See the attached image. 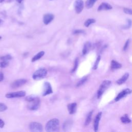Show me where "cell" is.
<instances>
[{"mask_svg": "<svg viewBox=\"0 0 132 132\" xmlns=\"http://www.w3.org/2000/svg\"><path fill=\"white\" fill-rule=\"evenodd\" d=\"M131 26V21L130 19H127L126 20V24L125 25H124L123 27V28L125 29H129Z\"/></svg>", "mask_w": 132, "mask_h": 132, "instance_id": "obj_28", "label": "cell"}, {"mask_svg": "<svg viewBox=\"0 0 132 132\" xmlns=\"http://www.w3.org/2000/svg\"><path fill=\"white\" fill-rule=\"evenodd\" d=\"M2 39V37L0 36V39Z\"/></svg>", "mask_w": 132, "mask_h": 132, "instance_id": "obj_39", "label": "cell"}, {"mask_svg": "<svg viewBox=\"0 0 132 132\" xmlns=\"http://www.w3.org/2000/svg\"><path fill=\"white\" fill-rule=\"evenodd\" d=\"M102 112H99L96 114L94 121V124H93V129L94 131H97L98 129V126H99V123L101 120V119L102 118Z\"/></svg>", "mask_w": 132, "mask_h": 132, "instance_id": "obj_11", "label": "cell"}, {"mask_svg": "<svg viewBox=\"0 0 132 132\" xmlns=\"http://www.w3.org/2000/svg\"><path fill=\"white\" fill-rule=\"evenodd\" d=\"M67 108L70 114H74V113H75L77 109V103L75 102L70 103L68 105Z\"/></svg>", "mask_w": 132, "mask_h": 132, "instance_id": "obj_15", "label": "cell"}, {"mask_svg": "<svg viewBox=\"0 0 132 132\" xmlns=\"http://www.w3.org/2000/svg\"><path fill=\"white\" fill-rule=\"evenodd\" d=\"M50 1H53V0H50Z\"/></svg>", "mask_w": 132, "mask_h": 132, "instance_id": "obj_40", "label": "cell"}, {"mask_svg": "<svg viewBox=\"0 0 132 132\" xmlns=\"http://www.w3.org/2000/svg\"><path fill=\"white\" fill-rule=\"evenodd\" d=\"M7 109V106L5 104L2 103H0V112H3L5 111Z\"/></svg>", "mask_w": 132, "mask_h": 132, "instance_id": "obj_32", "label": "cell"}, {"mask_svg": "<svg viewBox=\"0 0 132 132\" xmlns=\"http://www.w3.org/2000/svg\"><path fill=\"white\" fill-rule=\"evenodd\" d=\"M129 43H130V39H128L126 41V42H125V44L123 46V51H126L127 50V49L128 48V46H129Z\"/></svg>", "mask_w": 132, "mask_h": 132, "instance_id": "obj_30", "label": "cell"}, {"mask_svg": "<svg viewBox=\"0 0 132 132\" xmlns=\"http://www.w3.org/2000/svg\"><path fill=\"white\" fill-rule=\"evenodd\" d=\"M122 65L121 63L118 62L117 61L114 60H112L111 61V69L112 70H115L117 69H119L122 67Z\"/></svg>", "mask_w": 132, "mask_h": 132, "instance_id": "obj_16", "label": "cell"}, {"mask_svg": "<svg viewBox=\"0 0 132 132\" xmlns=\"http://www.w3.org/2000/svg\"><path fill=\"white\" fill-rule=\"evenodd\" d=\"M3 21L0 19V26L3 24Z\"/></svg>", "mask_w": 132, "mask_h": 132, "instance_id": "obj_37", "label": "cell"}, {"mask_svg": "<svg viewBox=\"0 0 132 132\" xmlns=\"http://www.w3.org/2000/svg\"><path fill=\"white\" fill-rule=\"evenodd\" d=\"M59 128V121L58 119L54 118L48 121L45 125V130L48 132L57 131Z\"/></svg>", "mask_w": 132, "mask_h": 132, "instance_id": "obj_1", "label": "cell"}, {"mask_svg": "<svg viewBox=\"0 0 132 132\" xmlns=\"http://www.w3.org/2000/svg\"><path fill=\"white\" fill-rule=\"evenodd\" d=\"M45 52L44 51H40V52L38 53L35 56H34L31 59L32 62H35L36 61L40 59L44 55Z\"/></svg>", "mask_w": 132, "mask_h": 132, "instance_id": "obj_20", "label": "cell"}, {"mask_svg": "<svg viewBox=\"0 0 132 132\" xmlns=\"http://www.w3.org/2000/svg\"><path fill=\"white\" fill-rule=\"evenodd\" d=\"M129 73L126 72L124 73V75L121 78H120L116 81L117 84H118V85H122L125 82V81L128 79V78H129Z\"/></svg>", "mask_w": 132, "mask_h": 132, "instance_id": "obj_14", "label": "cell"}, {"mask_svg": "<svg viewBox=\"0 0 132 132\" xmlns=\"http://www.w3.org/2000/svg\"><path fill=\"white\" fill-rule=\"evenodd\" d=\"M111 84V81L109 80H104L102 81L97 91V97L98 99L101 97L105 91L110 86Z\"/></svg>", "mask_w": 132, "mask_h": 132, "instance_id": "obj_2", "label": "cell"}, {"mask_svg": "<svg viewBox=\"0 0 132 132\" xmlns=\"http://www.w3.org/2000/svg\"><path fill=\"white\" fill-rule=\"evenodd\" d=\"M54 19V14L52 13H46L43 15V22L45 25L50 24Z\"/></svg>", "mask_w": 132, "mask_h": 132, "instance_id": "obj_13", "label": "cell"}, {"mask_svg": "<svg viewBox=\"0 0 132 132\" xmlns=\"http://www.w3.org/2000/svg\"><path fill=\"white\" fill-rule=\"evenodd\" d=\"M74 6L76 13L77 14L80 13L84 8L83 0H75Z\"/></svg>", "mask_w": 132, "mask_h": 132, "instance_id": "obj_7", "label": "cell"}, {"mask_svg": "<svg viewBox=\"0 0 132 132\" xmlns=\"http://www.w3.org/2000/svg\"><path fill=\"white\" fill-rule=\"evenodd\" d=\"M78 63H79V59L78 58H76L75 59V61H74V67H73V68L71 70V72L72 73H73L74 72L76 71V70H77V68H78Z\"/></svg>", "mask_w": 132, "mask_h": 132, "instance_id": "obj_26", "label": "cell"}, {"mask_svg": "<svg viewBox=\"0 0 132 132\" xmlns=\"http://www.w3.org/2000/svg\"><path fill=\"white\" fill-rule=\"evenodd\" d=\"M5 0H0V3H3L4 1Z\"/></svg>", "mask_w": 132, "mask_h": 132, "instance_id": "obj_38", "label": "cell"}, {"mask_svg": "<svg viewBox=\"0 0 132 132\" xmlns=\"http://www.w3.org/2000/svg\"><path fill=\"white\" fill-rule=\"evenodd\" d=\"M47 72L46 69L43 68H41L34 73L32 75V78L34 80L41 79L46 76Z\"/></svg>", "mask_w": 132, "mask_h": 132, "instance_id": "obj_3", "label": "cell"}, {"mask_svg": "<svg viewBox=\"0 0 132 132\" xmlns=\"http://www.w3.org/2000/svg\"><path fill=\"white\" fill-rule=\"evenodd\" d=\"M9 61H5V60H2V61L0 62V68H4L9 65Z\"/></svg>", "mask_w": 132, "mask_h": 132, "instance_id": "obj_27", "label": "cell"}, {"mask_svg": "<svg viewBox=\"0 0 132 132\" xmlns=\"http://www.w3.org/2000/svg\"><path fill=\"white\" fill-rule=\"evenodd\" d=\"M101 56H100V55H98V56H97V57L96 58V60H95V62H94V64H93V68H92L93 70H96V69H97L98 65V64H99V62H100V60H101Z\"/></svg>", "mask_w": 132, "mask_h": 132, "instance_id": "obj_25", "label": "cell"}, {"mask_svg": "<svg viewBox=\"0 0 132 132\" xmlns=\"http://www.w3.org/2000/svg\"><path fill=\"white\" fill-rule=\"evenodd\" d=\"M72 122L71 121H66L64 124H63V129L66 131L67 130H68L69 128H70L71 126H72Z\"/></svg>", "mask_w": 132, "mask_h": 132, "instance_id": "obj_23", "label": "cell"}, {"mask_svg": "<svg viewBox=\"0 0 132 132\" xmlns=\"http://www.w3.org/2000/svg\"><path fill=\"white\" fill-rule=\"evenodd\" d=\"M29 128L30 131L34 132H40L43 130L42 125L37 122H32L29 124Z\"/></svg>", "mask_w": 132, "mask_h": 132, "instance_id": "obj_6", "label": "cell"}, {"mask_svg": "<svg viewBox=\"0 0 132 132\" xmlns=\"http://www.w3.org/2000/svg\"><path fill=\"white\" fill-rule=\"evenodd\" d=\"M87 76H84L82 78H81V79H80L78 82L76 84V87H79L80 86H81V85H82L84 84H85V82L87 80Z\"/></svg>", "mask_w": 132, "mask_h": 132, "instance_id": "obj_24", "label": "cell"}, {"mask_svg": "<svg viewBox=\"0 0 132 132\" xmlns=\"http://www.w3.org/2000/svg\"><path fill=\"white\" fill-rule=\"evenodd\" d=\"M120 120L122 123L124 124H128L131 122V120L128 117L127 114H125L120 118Z\"/></svg>", "mask_w": 132, "mask_h": 132, "instance_id": "obj_18", "label": "cell"}, {"mask_svg": "<svg viewBox=\"0 0 132 132\" xmlns=\"http://www.w3.org/2000/svg\"><path fill=\"white\" fill-rule=\"evenodd\" d=\"M28 103L27 108L30 110H36L39 107L40 100L38 96H36L32 100L28 102Z\"/></svg>", "mask_w": 132, "mask_h": 132, "instance_id": "obj_4", "label": "cell"}, {"mask_svg": "<svg viewBox=\"0 0 132 132\" xmlns=\"http://www.w3.org/2000/svg\"><path fill=\"white\" fill-rule=\"evenodd\" d=\"M132 93V90L129 88H126L122 90L120 93H118L117 96L114 98L115 102H118L123 97H125L127 95Z\"/></svg>", "mask_w": 132, "mask_h": 132, "instance_id": "obj_5", "label": "cell"}, {"mask_svg": "<svg viewBox=\"0 0 132 132\" xmlns=\"http://www.w3.org/2000/svg\"><path fill=\"white\" fill-rule=\"evenodd\" d=\"M97 0H87L85 3V6L87 9L91 8Z\"/></svg>", "mask_w": 132, "mask_h": 132, "instance_id": "obj_21", "label": "cell"}, {"mask_svg": "<svg viewBox=\"0 0 132 132\" xmlns=\"http://www.w3.org/2000/svg\"><path fill=\"white\" fill-rule=\"evenodd\" d=\"M15 1H16L18 3H21L23 0H15Z\"/></svg>", "mask_w": 132, "mask_h": 132, "instance_id": "obj_36", "label": "cell"}, {"mask_svg": "<svg viewBox=\"0 0 132 132\" xmlns=\"http://www.w3.org/2000/svg\"><path fill=\"white\" fill-rule=\"evenodd\" d=\"M0 59L2 60H5V61H8L10 59H12V57L11 56H10V55H6L5 56H3L2 57H0Z\"/></svg>", "mask_w": 132, "mask_h": 132, "instance_id": "obj_29", "label": "cell"}, {"mask_svg": "<svg viewBox=\"0 0 132 132\" xmlns=\"http://www.w3.org/2000/svg\"><path fill=\"white\" fill-rule=\"evenodd\" d=\"M123 11L125 13L129 15H132V9L129 8H124L123 9Z\"/></svg>", "mask_w": 132, "mask_h": 132, "instance_id": "obj_31", "label": "cell"}, {"mask_svg": "<svg viewBox=\"0 0 132 132\" xmlns=\"http://www.w3.org/2000/svg\"><path fill=\"white\" fill-rule=\"evenodd\" d=\"M43 91L42 93L43 96H46L53 93V89L50 82H45L43 85Z\"/></svg>", "mask_w": 132, "mask_h": 132, "instance_id": "obj_9", "label": "cell"}, {"mask_svg": "<svg viewBox=\"0 0 132 132\" xmlns=\"http://www.w3.org/2000/svg\"><path fill=\"white\" fill-rule=\"evenodd\" d=\"M27 82L26 79H17L14 81H13L11 84V87L12 88H18L19 87H20L21 86L24 85L26 82Z\"/></svg>", "mask_w": 132, "mask_h": 132, "instance_id": "obj_10", "label": "cell"}, {"mask_svg": "<svg viewBox=\"0 0 132 132\" xmlns=\"http://www.w3.org/2000/svg\"><path fill=\"white\" fill-rule=\"evenodd\" d=\"M4 78V74L2 72H0V82L3 81Z\"/></svg>", "mask_w": 132, "mask_h": 132, "instance_id": "obj_35", "label": "cell"}, {"mask_svg": "<svg viewBox=\"0 0 132 132\" xmlns=\"http://www.w3.org/2000/svg\"><path fill=\"white\" fill-rule=\"evenodd\" d=\"M4 125H5V123L4 121L1 119H0V127L3 128L4 126Z\"/></svg>", "mask_w": 132, "mask_h": 132, "instance_id": "obj_34", "label": "cell"}, {"mask_svg": "<svg viewBox=\"0 0 132 132\" xmlns=\"http://www.w3.org/2000/svg\"><path fill=\"white\" fill-rule=\"evenodd\" d=\"M93 112V111L91 110V111H90L88 113V114H87V116L86 117L85 121V126H87V125H88L90 124V122L91 121Z\"/></svg>", "mask_w": 132, "mask_h": 132, "instance_id": "obj_19", "label": "cell"}, {"mask_svg": "<svg viewBox=\"0 0 132 132\" xmlns=\"http://www.w3.org/2000/svg\"><path fill=\"white\" fill-rule=\"evenodd\" d=\"M96 21L95 19H87L84 23V25L85 27H88L90 25H91V24L95 23Z\"/></svg>", "mask_w": 132, "mask_h": 132, "instance_id": "obj_22", "label": "cell"}, {"mask_svg": "<svg viewBox=\"0 0 132 132\" xmlns=\"http://www.w3.org/2000/svg\"><path fill=\"white\" fill-rule=\"evenodd\" d=\"M91 44L89 41L86 42L84 44V47H83V48L82 50V53L83 55H86L89 52V51H90V49L91 48Z\"/></svg>", "mask_w": 132, "mask_h": 132, "instance_id": "obj_17", "label": "cell"}, {"mask_svg": "<svg viewBox=\"0 0 132 132\" xmlns=\"http://www.w3.org/2000/svg\"><path fill=\"white\" fill-rule=\"evenodd\" d=\"M26 95V92L24 91H20L18 92H14L8 93L6 94L5 96L8 98H16V97H22Z\"/></svg>", "mask_w": 132, "mask_h": 132, "instance_id": "obj_8", "label": "cell"}, {"mask_svg": "<svg viewBox=\"0 0 132 132\" xmlns=\"http://www.w3.org/2000/svg\"><path fill=\"white\" fill-rule=\"evenodd\" d=\"M112 9V6L109 3L106 2L102 3L97 8V11H101L103 10H109Z\"/></svg>", "mask_w": 132, "mask_h": 132, "instance_id": "obj_12", "label": "cell"}, {"mask_svg": "<svg viewBox=\"0 0 132 132\" xmlns=\"http://www.w3.org/2000/svg\"><path fill=\"white\" fill-rule=\"evenodd\" d=\"M85 31L82 29H76L74 30L73 34H84Z\"/></svg>", "mask_w": 132, "mask_h": 132, "instance_id": "obj_33", "label": "cell"}]
</instances>
